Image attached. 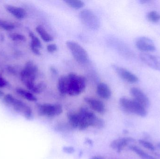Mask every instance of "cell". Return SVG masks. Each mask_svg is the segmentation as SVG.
Here are the masks:
<instances>
[{
    "instance_id": "30",
    "label": "cell",
    "mask_w": 160,
    "mask_h": 159,
    "mask_svg": "<svg viewBox=\"0 0 160 159\" xmlns=\"http://www.w3.org/2000/svg\"><path fill=\"white\" fill-rule=\"evenodd\" d=\"M7 85V82L6 80L4 78L0 77V88L4 87H6Z\"/></svg>"
},
{
    "instance_id": "33",
    "label": "cell",
    "mask_w": 160,
    "mask_h": 159,
    "mask_svg": "<svg viewBox=\"0 0 160 159\" xmlns=\"http://www.w3.org/2000/svg\"><path fill=\"white\" fill-rule=\"evenodd\" d=\"M4 96V92H3L2 91L0 90V98L1 97H3Z\"/></svg>"
},
{
    "instance_id": "22",
    "label": "cell",
    "mask_w": 160,
    "mask_h": 159,
    "mask_svg": "<svg viewBox=\"0 0 160 159\" xmlns=\"http://www.w3.org/2000/svg\"><path fill=\"white\" fill-rule=\"evenodd\" d=\"M65 2L72 8L75 9H79L84 6V3L80 0H66Z\"/></svg>"
},
{
    "instance_id": "11",
    "label": "cell",
    "mask_w": 160,
    "mask_h": 159,
    "mask_svg": "<svg viewBox=\"0 0 160 159\" xmlns=\"http://www.w3.org/2000/svg\"><path fill=\"white\" fill-rule=\"evenodd\" d=\"M135 44L137 48L143 52H149L156 50V47L153 41L150 38L142 36L136 40Z\"/></svg>"
},
{
    "instance_id": "32",
    "label": "cell",
    "mask_w": 160,
    "mask_h": 159,
    "mask_svg": "<svg viewBox=\"0 0 160 159\" xmlns=\"http://www.w3.org/2000/svg\"><path fill=\"white\" fill-rule=\"evenodd\" d=\"M73 148H71V147H66L65 148V151H68V153H70V152H72L73 151Z\"/></svg>"
},
{
    "instance_id": "8",
    "label": "cell",
    "mask_w": 160,
    "mask_h": 159,
    "mask_svg": "<svg viewBox=\"0 0 160 159\" xmlns=\"http://www.w3.org/2000/svg\"><path fill=\"white\" fill-rule=\"evenodd\" d=\"M38 112L39 115L48 117H54L62 113V107L60 104H43L37 105Z\"/></svg>"
},
{
    "instance_id": "6",
    "label": "cell",
    "mask_w": 160,
    "mask_h": 159,
    "mask_svg": "<svg viewBox=\"0 0 160 159\" xmlns=\"http://www.w3.org/2000/svg\"><path fill=\"white\" fill-rule=\"evenodd\" d=\"M66 45L76 61L81 64L87 63L88 61L87 51L80 44L73 41H68Z\"/></svg>"
},
{
    "instance_id": "15",
    "label": "cell",
    "mask_w": 160,
    "mask_h": 159,
    "mask_svg": "<svg viewBox=\"0 0 160 159\" xmlns=\"http://www.w3.org/2000/svg\"><path fill=\"white\" fill-rule=\"evenodd\" d=\"M5 8L8 12L18 19H22L26 16V12L23 8L9 5L6 6Z\"/></svg>"
},
{
    "instance_id": "23",
    "label": "cell",
    "mask_w": 160,
    "mask_h": 159,
    "mask_svg": "<svg viewBox=\"0 0 160 159\" xmlns=\"http://www.w3.org/2000/svg\"><path fill=\"white\" fill-rule=\"evenodd\" d=\"M29 36L31 39V44L30 46L34 47L40 49L42 48V45H41V42L40 40L38 39V37H37L34 34L32 31L29 32Z\"/></svg>"
},
{
    "instance_id": "5",
    "label": "cell",
    "mask_w": 160,
    "mask_h": 159,
    "mask_svg": "<svg viewBox=\"0 0 160 159\" xmlns=\"http://www.w3.org/2000/svg\"><path fill=\"white\" fill-rule=\"evenodd\" d=\"M119 104L121 107L128 113L136 114L143 117L147 114L145 107L135 100L123 97L119 100Z\"/></svg>"
},
{
    "instance_id": "26",
    "label": "cell",
    "mask_w": 160,
    "mask_h": 159,
    "mask_svg": "<svg viewBox=\"0 0 160 159\" xmlns=\"http://www.w3.org/2000/svg\"><path fill=\"white\" fill-rule=\"evenodd\" d=\"M47 87L46 83L44 82H40L38 84H36L32 92L36 94H39L42 92L47 88Z\"/></svg>"
},
{
    "instance_id": "19",
    "label": "cell",
    "mask_w": 160,
    "mask_h": 159,
    "mask_svg": "<svg viewBox=\"0 0 160 159\" xmlns=\"http://www.w3.org/2000/svg\"><path fill=\"white\" fill-rule=\"evenodd\" d=\"M36 30L45 42H49L53 40V37L48 32L43 26L38 25L36 28Z\"/></svg>"
},
{
    "instance_id": "1",
    "label": "cell",
    "mask_w": 160,
    "mask_h": 159,
    "mask_svg": "<svg viewBox=\"0 0 160 159\" xmlns=\"http://www.w3.org/2000/svg\"><path fill=\"white\" fill-rule=\"evenodd\" d=\"M78 114L79 119L78 128L80 130H83L90 126L97 129H101L105 125L102 119L98 118L94 113L87 108L81 107Z\"/></svg>"
},
{
    "instance_id": "9",
    "label": "cell",
    "mask_w": 160,
    "mask_h": 159,
    "mask_svg": "<svg viewBox=\"0 0 160 159\" xmlns=\"http://www.w3.org/2000/svg\"><path fill=\"white\" fill-rule=\"evenodd\" d=\"M116 72L122 79L130 84H134L139 81V78L134 74L123 67L113 65Z\"/></svg>"
},
{
    "instance_id": "24",
    "label": "cell",
    "mask_w": 160,
    "mask_h": 159,
    "mask_svg": "<svg viewBox=\"0 0 160 159\" xmlns=\"http://www.w3.org/2000/svg\"><path fill=\"white\" fill-rule=\"evenodd\" d=\"M0 28L5 30L11 31L15 29V26L11 22L0 20Z\"/></svg>"
},
{
    "instance_id": "27",
    "label": "cell",
    "mask_w": 160,
    "mask_h": 159,
    "mask_svg": "<svg viewBox=\"0 0 160 159\" xmlns=\"http://www.w3.org/2000/svg\"><path fill=\"white\" fill-rule=\"evenodd\" d=\"M9 37L11 40L17 42H25L26 40V37L24 35L17 33L10 34Z\"/></svg>"
},
{
    "instance_id": "3",
    "label": "cell",
    "mask_w": 160,
    "mask_h": 159,
    "mask_svg": "<svg viewBox=\"0 0 160 159\" xmlns=\"http://www.w3.org/2000/svg\"><path fill=\"white\" fill-rule=\"evenodd\" d=\"M67 77V94L76 96L82 93L86 87V79L84 77L70 73Z\"/></svg>"
},
{
    "instance_id": "10",
    "label": "cell",
    "mask_w": 160,
    "mask_h": 159,
    "mask_svg": "<svg viewBox=\"0 0 160 159\" xmlns=\"http://www.w3.org/2000/svg\"><path fill=\"white\" fill-rule=\"evenodd\" d=\"M140 57L142 61L148 67L160 72V57L159 56L142 53L140 54Z\"/></svg>"
},
{
    "instance_id": "7",
    "label": "cell",
    "mask_w": 160,
    "mask_h": 159,
    "mask_svg": "<svg viewBox=\"0 0 160 159\" xmlns=\"http://www.w3.org/2000/svg\"><path fill=\"white\" fill-rule=\"evenodd\" d=\"M80 20L85 27L90 30H97L100 27L98 18L89 9H84L80 13Z\"/></svg>"
},
{
    "instance_id": "25",
    "label": "cell",
    "mask_w": 160,
    "mask_h": 159,
    "mask_svg": "<svg viewBox=\"0 0 160 159\" xmlns=\"http://www.w3.org/2000/svg\"><path fill=\"white\" fill-rule=\"evenodd\" d=\"M147 18L151 22H157L160 20V15L156 11H152L148 14Z\"/></svg>"
},
{
    "instance_id": "2",
    "label": "cell",
    "mask_w": 160,
    "mask_h": 159,
    "mask_svg": "<svg viewBox=\"0 0 160 159\" xmlns=\"http://www.w3.org/2000/svg\"><path fill=\"white\" fill-rule=\"evenodd\" d=\"M3 101L6 105L12 107L15 112L23 115L26 119L32 118V108L21 100L17 99L11 94H7L3 97Z\"/></svg>"
},
{
    "instance_id": "14",
    "label": "cell",
    "mask_w": 160,
    "mask_h": 159,
    "mask_svg": "<svg viewBox=\"0 0 160 159\" xmlns=\"http://www.w3.org/2000/svg\"><path fill=\"white\" fill-rule=\"evenodd\" d=\"M134 140L131 137H125L113 141L111 143V147L115 149L118 153H120L127 146L129 143L134 142Z\"/></svg>"
},
{
    "instance_id": "20",
    "label": "cell",
    "mask_w": 160,
    "mask_h": 159,
    "mask_svg": "<svg viewBox=\"0 0 160 159\" xmlns=\"http://www.w3.org/2000/svg\"><path fill=\"white\" fill-rule=\"evenodd\" d=\"M67 116L70 126L74 129L78 128L79 119L78 114L75 113H69L68 114Z\"/></svg>"
},
{
    "instance_id": "34",
    "label": "cell",
    "mask_w": 160,
    "mask_h": 159,
    "mask_svg": "<svg viewBox=\"0 0 160 159\" xmlns=\"http://www.w3.org/2000/svg\"><path fill=\"white\" fill-rule=\"evenodd\" d=\"M91 159H102V158L100 157H94L92 158Z\"/></svg>"
},
{
    "instance_id": "4",
    "label": "cell",
    "mask_w": 160,
    "mask_h": 159,
    "mask_svg": "<svg viewBox=\"0 0 160 159\" xmlns=\"http://www.w3.org/2000/svg\"><path fill=\"white\" fill-rule=\"evenodd\" d=\"M38 72V68L32 61L27 62L21 72L22 82L31 92L35 86V81Z\"/></svg>"
},
{
    "instance_id": "12",
    "label": "cell",
    "mask_w": 160,
    "mask_h": 159,
    "mask_svg": "<svg viewBox=\"0 0 160 159\" xmlns=\"http://www.w3.org/2000/svg\"><path fill=\"white\" fill-rule=\"evenodd\" d=\"M130 93L132 96L134 98V100L142 105L144 107L147 108L150 104L149 99L148 96L138 88H132L130 90Z\"/></svg>"
},
{
    "instance_id": "31",
    "label": "cell",
    "mask_w": 160,
    "mask_h": 159,
    "mask_svg": "<svg viewBox=\"0 0 160 159\" xmlns=\"http://www.w3.org/2000/svg\"><path fill=\"white\" fill-rule=\"evenodd\" d=\"M50 71L51 72H52V73L53 74H57V73H58V72H57V70H56V68H54V67H51Z\"/></svg>"
},
{
    "instance_id": "16",
    "label": "cell",
    "mask_w": 160,
    "mask_h": 159,
    "mask_svg": "<svg viewBox=\"0 0 160 159\" xmlns=\"http://www.w3.org/2000/svg\"><path fill=\"white\" fill-rule=\"evenodd\" d=\"M97 92L100 98L105 100L110 99L112 95L111 89L107 84L104 83H100L98 85Z\"/></svg>"
},
{
    "instance_id": "29",
    "label": "cell",
    "mask_w": 160,
    "mask_h": 159,
    "mask_svg": "<svg viewBox=\"0 0 160 159\" xmlns=\"http://www.w3.org/2000/svg\"><path fill=\"white\" fill-rule=\"evenodd\" d=\"M47 50L50 53H53L57 50V46L55 44H50L47 46Z\"/></svg>"
},
{
    "instance_id": "13",
    "label": "cell",
    "mask_w": 160,
    "mask_h": 159,
    "mask_svg": "<svg viewBox=\"0 0 160 159\" xmlns=\"http://www.w3.org/2000/svg\"><path fill=\"white\" fill-rule=\"evenodd\" d=\"M84 100L91 109L97 113L103 114L106 111L105 105L102 101L90 97H86Z\"/></svg>"
},
{
    "instance_id": "21",
    "label": "cell",
    "mask_w": 160,
    "mask_h": 159,
    "mask_svg": "<svg viewBox=\"0 0 160 159\" xmlns=\"http://www.w3.org/2000/svg\"><path fill=\"white\" fill-rule=\"evenodd\" d=\"M129 148L133 152H135L138 156H139L142 159H157L152 156L148 154L147 153L144 152L143 150L140 148H138L137 147L134 146H131Z\"/></svg>"
},
{
    "instance_id": "28",
    "label": "cell",
    "mask_w": 160,
    "mask_h": 159,
    "mask_svg": "<svg viewBox=\"0 0 160 159\" xmlns=\"http://www.w3.org/2000/svg\"><path fill=\"white\" fill-rule=\"evenodd\" d=\"M139 143H140V144L142 145V146L147 148V149H149L151 151H154L155 149V147L149 142L147 141H144V140H140L139 141Z\"/></svg>"
},
{
    "instance_id": "17",
    "label": "cell",
    "mask_w": 160,
    "mask_h": 159,
    "mask_svg": "<svg viewBox=\"0 0 160 159\" xmlns=\"http://www.w3.org/2000/svg\"><path fill=\"white\" fill-rule=\"evenodd\" d=\"M16 92L21 97L29 101L36 102L37 101V98L33 93L26 90L18 88L16 89Z\"/></svg>"
},
{
    "instance_id": "18",
    "label": "cell",
    "mask_w": 160,
    "mask_h": 159,
    "mask_svg": "<svg viewBox=\"0 0 160 159\" xmlns=\"http://www.w3.org/2000/svg\"><path fill=\"white\" fill-rule=\"evenodd\" d=\"M68 82L67 76L60 77L58 79V89L62 95L67 94Z\"/></svg>"
}]
</instances>
